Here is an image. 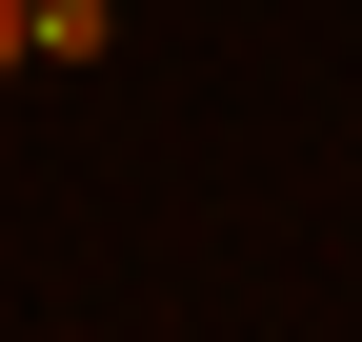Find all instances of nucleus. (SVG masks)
<instances>
[{"instance_id": "1", "label": "nucleus", "mask_w": 362, "mask_h": 342, "mask_svg": "<svg viewBox=\"0 0 362 342\" xmlns=\"http://www.w3.org/2000/svg\"><path fill=\"white\" fill-rule=\"evenodd\" d=\"M121 40V0H40V61H101Z\"/></svg>"}, {"instance_id": "2", "label": "nucleus", "mask_w": 362, "mask_h": 342, "mask_svg": "<svg viewBox=\"0 0 362 342\" xmlns=\"http://www.w3.org/2000/svg\"><path fill=\"white\" fill-rule=\"evenodd\" d=\"M21 61H40V0H0V81H21Z\"/></svg>"}]
</instances>
